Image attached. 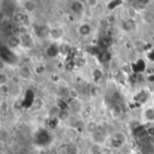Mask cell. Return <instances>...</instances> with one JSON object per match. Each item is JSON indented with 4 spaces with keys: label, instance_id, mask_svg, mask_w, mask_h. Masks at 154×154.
Listing matches in <instances>:
<instances>
[{
    "label": "cell",
    "instance_id": "obj_1",
    "mask_svg": "<svg viewBox=\"0 0 154 154\" xmlns=\"http://www.w3.org/2000/svg\"><path fill=\"white\" fill-rule=\"evenodd\" d=\"M126 135L122 132H116L111 136V147L114 149H120L126 142Z\"/></svg>",
    "mask_w": 154,
    "mask_h": 154
},
{
    "label": "cell",
    "instance_id": "obj_2",
    "mask_svg": "<svg viewBox=\"0 0 154 154\" xmlns=\"http://www.w3.org/2000/svg\"><path fill=\"white\" fill-rule=\"evenodd\" d=\"M69 110L73 114H79L83 109V105L79 98H70L68 101Z\"/></svg>",
    "mask_w": 154,
    "mask_h": 154
},
{
    "label": "cell",
    "instance_id": "obj_3",
    "mask_svg": "<svg viewBox=\"0 0 154 154\" xmlns=\"http://www.w3.org/2000/svg\"><path fill=\"white\" fill-rule=\"evenodd\" d=\"M92 31H93L92 26L88 23H82L78 27V32H79V34L80 36H83V37L89 36L92 33Z\"/></svg>",
    "mask_w": 154,
    "mask_h": 154
},
{
    "label": "cell",
    "instance_id": "obj_4",
    "mask_svg": "<svg viewBox=\"0 0 154 154\" xmlns=\"http://www.w3.org/2000/svg\"><path fill=\"white\" fill-rule=\"evenodd\" d=\"M49 35L50 37L54 40V41H58L60 39H61L64 35V30L61 27H54L52 29L50 30L49 32Z\"/></svg>",
    "mask_w": 154,
    "mask_h": 154
},
{
    "label": "cell",
    "instance_id": "obj_5",
    "mask_svg": "<svg viewBox=\"0 0 154 154\" xmlns=\"http://www.w3.org/2000/svg\"><path fill=\"white\" fill-rule=\"evenodd\" d=\"M23 9L28 14H33L37 10V4L33 0H25L23 4Z\"/></svg>",
    "mask_w": 154,
    "mask_h": 154
},
{
    "label": "cell",
    "instance_id": "obj_6",
    "mask_svg": "<svg viewBox=\"0 0 154 154\" xmlns=\"http://www.w3.org/2000/svg\"><path fill=\"white\" fill-rule=\"evenodd\" d=\"M143 116L147 122H154V106L145 108Z\"/></svg>",
    "mask_w": 154,
    "mask_h": 154
},
{
    "label": "cell",
    "instance_id": "obj_7",
    "mask_svg": "<svg viewBox=\"0 0 154 154\" xmlns=\"http://www.w3.org/2000/svg\"><path fill=\"white\" fill-rule=\"evenodd\" d=\"M70 116V111L67 110V109H60L58 112L57 115V119L60 121H67Z\"/></svg>",
    "mask_w": 154,
    "mask_h": 154
},
{
    "label": "cell",
    "instance_id": "obj_8",
    "mask_svg": "<svg viewBox=\"0 0 154 154\" xmlns=\"http://www.w3.org/2000/svg\"><path fill=\"white\" fill-rule=\"evenodd\" d=\"M98 130V125L96 122L94 121H91V122H88L86 125V131L90 134H95L97 131Z\"/></svg>",
    "mask_w": 154,
    "mask_h": 154
},
{
    "label": "cell",
    "instance_id": "obj_9",
    "mask_svg": "<svg viewBox=\"0 0 154 154\" xmlns=\"http://www.w3.org/2000/svg\"><path fill=\"white\" fill-rule=\"evenodd\" d=\"M24 19H25V15L22 13H18L14 15V21L18 24H24Z\"/></svg>",
    "mask_w": 154,
    "mask_h": 154
},
{
    "label": "cell",
    "instance_id": "obj_10",
    "mask_svg": "<svg viewBox=\"0 0 154 154\" xmlns=\"http://www.w3.org/2000/svg\"><path fill=\"white\" fill-rule=\"evenodd\" d=\"M90 152L91 154H104L101 144H97V143H94V145L90 149Z\"/></svg>",
    "mask_w": 154,
    "mask_h": 154
},
{
    "label": "cell",
    "instance_id": "obj_11",
    "mask_svg": "<svg viewBox=\"0 0 154 154\" xmlns=\"http://www.w3.org/2000/svg\"><path fill=\"white\" fill-rule=\"evenodd\" d=\"M86 4H87V5L89 8L94 9V8H96L98 5L99 0H86Z\"/></svg>",
    "mask_w": 154,
    "mask_h": 154
},
{
    "label": "cell",
    "instance_id": "obj_12",
    "mask_svg": "<svg viewBox=\"0 0 154 154\" xmlns=\"http://www.w3.org/2000/svg\"><path fill=\"white\" fill-rule=\"evenodd\" d=\"M151 2H152V0H136V4H137L138 7H140V8L146 7Z\"/></svg>",
    "mask_w": 154,
    "mask_h": 154
},
{
    "label": "cell",
    "instance_id": "obj_13",
    "mask_svg": "<svg viewBox=\"0 0 154 154\" xmlns=\"http://www.w3.org/2000/svg\"><path fill=\"white\" fill-rule=\"evenodd\" d=\"M0 77H1V78H0V83H1V86L5 85V83L7 82V79H7V78H8V77H7V75H6L5 72H3V71H2V72H1V75H0Z\"/></svg>",
    "mask_w": 154,
    "mask_h": 154
},
{
    "label": "cell",
    "instance_id": "obj_14",
    "mask_svg": "<svg viewBox=\"0 0 154 154\" xmlns=\"http://www.w3.org/2000/svg\"><path fill=\"white\" fill-rule=\"evenodd\" d=\"M70 98H79V93L76 89H70L69 92Z\"/></svg>",
    "mask_w": 154,
    "mask_h": 154
},
{
    "label": "cell",
    "instance_id": "obj_15",
    "mask_svg": "<svg viewBox=\"0 0 154 154\" xmlns=\"http://www.w3.org/2000/svg\"><path fill=\"white\" fill-rule=\"evenodd\" d=\"M153 106H154V99H153Z\"/></svg>",
    "mask_w": 154,
    "mask_h": 154
}]
</instances>
